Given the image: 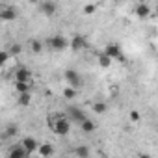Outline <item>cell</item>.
I'll return each instance as SVG.
<instances>
[{"label": "cell", "instance_id": "cell-22", "mask_svg": "<svg viewBox=\"0 0 158 158\" xmlns=\"http://www.w3.org/2000/svg\"><path fill=\"white\" fill-rule=\"evenodd\" d=\"M21 50H23V45L21 43H13L11 48H10V54L11 56H17V54H21Z\"/></svg>", "mask_w": 158, "mask_h": 158}, {"label": "cell", "instance_id": "cell-2", "mask_svg": "<svg viewBox=\"0 0 158 158\" xmlns=\"http://www.w3.org/2000/svg\"><path fill=\"white\" fill-rule=\"evenodd\" d=\"M47 47H50L52 50H65L67 47H71V41H67V37L63 35H54L47 39Z\"/></svg>", "mask_w": 158, "mask_h": 158}, {"label": "cell", "instance_id": "cell-18", "mask_svg": "<svg viewBox=\"0 0 158 158\" xmlns=\"http://www.w3.org/2000/svg\"><path fill=\"white\" fill-rule=\"evenodd\" d=\"M30 102H32V93H24V95H19V101H17V104H19V106L26 108V106H30Z\"/></svg>", "mask_w": 158, "mask_h": 158}, {"label": "cell", "instance_id": "cell-20", "mask_svg": "<svg viewBox=\"0 0 158 158\" xmlns=\"http://www.w3.org/2000/svg\"><path fill=\"white\" fill-rule=\"evenodd\" d=\"M99 65H101L102 69H108V67L112 65V58H108V56H106V54L102 52V54L99 56Z\"/></svg>", "mask_w": 158, "mask_h": 158}, {"label": "cell", "instance_id": "cell-23", "mask_svg": "<svg viewBox=\"0 0 158 158\" xmlns=\"http://www.w3.org/2000/svg\"><path fill=\"white\" fill-rule=\"evenodd\" d=\"M19 132V128H17V125H10L8 128H6V132H4V136L8 138V136H15Z\"/></svg>", "mask_w": 158, "mask_h": 158}, {"label": "cell", "instance_id": "cell-14", "mask_svg": "<svg viewBox=\"0 0 158 158\" xmlns=\"http://www.w3.org/2000/svg\"><path fill=\"white\" fill-rule=\"evenodd\" d=\"M13 88H15V91H17L19 95H24V93H30L32 84H26V82H15Z\"/></svg>", "mask_w": 158, "mask_h": 158}, {"label": "cell", "instance_id": "cell-5", "mask_svg": "<svg viewBox=\"0 0 158 158\" xmlns=\"http://www.w3.org/2000/svg\"><path fill=\"white\" fill-rule=\"evenodd\" d=\"M67 119H71V121H74V123H78V125H82L88 117H86V114H84L82 110H78V108H74V106H69V108H67Z\"/></svg>", "mask_w": 158, "mask_h": 158}, {"label": "cell", "instance_id": "cell-1", "mask_svg": "<svg viewBox=\"0 0 158 158\" xmlns=\"http://www.w3.org/2000/svg\"><path fill=\"white\" fill-rule=\"evenodd\" d=\"M50 127H52V130H54L56 134H60V136H67V134L71 132V123H69L67 115H60V114L50 115Z\"/></svg>", "mask_w": 158, "mask_h": 158}, {"label": "cell", "instance_id": "cell-28", "mask_svg": "<svg viewBox=\"0 0 158 158\" xmlns=\"http://www.w3.org/2000/svg\"><path fill=\"white\" fill-rule=\"evenodd\" d=\"M28 158H34V156H28ZM37 158H39V156H37Z\"/></svg>", "mask_w": 158, "mask_h": 158}, {"label": "cell", "instance_id": "cell-26", "mask_svg": "<svg viewBox=\"0 0 158 158\" xmlns=\"http://www.w3.org/2000/svg\"><path fill=\"white\" fill-rule=\"evenodd\" d=\"M95 6L93 4H88V6H84V13H88V15H91V13H95Z\"/></svg>", "mask_w": 158, "mask_h": 158}, {"label": "cell", "instance_id": "cell-17", "mask_svg": "<svg viewBox=\"0 0 158 158\" xmlns=\"http://www.w3.org/2000/svg\"><path fill=\"white\" fill-rule=\"evenodd\" d=\"M76 95H78V89H74V88H71V86H67V88L63 89V99H65V101H74Z\"/></svg>", "mask_w": 158, "mask_h": 158}, {"label": "cell", "instance_id": "cell-9", "mask_svg": "<svg viewBox=\"0 0 158 158\" xmlns=\"http://www.w3.org/2000/svg\"><path fill=\"white\" fill-rule=\"evenodd\" d=\"M0 19H2V21H15L17 19V10L10 8V6L0 8Z\"/></svg>", "mask_w": 158, "mask_h": 158}, {"label": "cell", "instance_id": "cell-6", "mask_svg": "<svg viewBox=\"0 0 158 158\" xmlns=\"http://www.w3.org/2000/svg\"><path fill=\"white\" fill-rule=\"evenodd\" d=\"M21 145H23V149L28 152V154H34V152H37L39 151V143H37V139L35 138H23V141H21Z\"/></svg>", "mask_w": 158, "mask_h": 158}, {"label": "cell", "instance_id": "cell-13", "mask_svg": "<svg viewBox=\"0 0 158 158\" xmlns=\"http://www.w3.org/2000/svg\"><path fill=\"white\" fill-rule=\"evenodd\" d=\"M86 47V39L82 37V35H74L73 39H71V48L74 50V52H78V50H82Z\"/></svg>", "mask_w": 158, "mask_h": 158}, {"label": "cell", "instance_id": "cell-11", "mask_svg": "<svg viewBox=\"0 0 158 158\" xmlns=\"http://www.w3.org/2000/svg\"><path fill=\"white\" fill-rule=\"evenodd\" d=\"M39 8H41V13L47 15V17H52V15H56V11H58V6H56L54 2H43Z\"/></svg>", "mask_w": 158, "mask_h": 158}, {"label": "cell", "instance_id": "cell-4", "mask_svg": "<svg viewBox=\"0 0 158 158\" xmlns=\"http://www.w3.org/2000/svg\"><path fill=\"white\" fill-rule=\"evenodd\" d=\"M65 80H67L69 86L74 88V89H78V88L82 86V78H80V74H78L74 69H67V71H65Z\"/></svg>", "mask_w": 158, "mask_h": 158}, {"label": "cell", "instance_id": "cell-19", "mask_svg": "<svg viewBox=\"0 0 158 158\" xmlns=\"http://www.w3.org/2000/svg\"><path fill=\"white\" fill-rule=\"evenodd\" d=\"M91 108H93V112H95V114H99V115H101V114H104V112L108 110V106H106L104 102H101V101L93 102V104H91Z\"/></svg>", "mask_w": 158, "mask_h": 158}, {"label": "cell", "instance_id": "cell-24", "mask_svg": "<svg viewBox=\"0 0 158 158\" xmlns=\"http://www.w3.org/2000/svg\"><path fill=\"white\" fill-rule=\"evenodd\" d=\"M128 119H130L132 123H138V121L141 119V115H139V112H138V110H132V112L128 114Z\"/></svg>", "mask_w": 158, "mask_h": 158}, {"label": "cell", "instance_id": "cell-27", "mask_svg": "<svg viewBox=\"0 0 158 158\" xmlns=\"http://www.w3.org/2000/svg\"><path fill=\"white\" fill-rule=\"evenodd\" d=\"M138 158H152V156H151V154H139Z\"/></svg>", "mask_w": 158, "mask_h": 158}, {"label": "cell", "instance_id": "cell-12", "mask_svg": "<svg viewBox=\"0 0 158 158\" xmlns=\"http://www.w3.org/2000/svg\"><path fill=\"white\" fill-rule=\"evenodd\" d=\"M37 154H39V158H50V156L54 154V147H52L50 143H41Z\"/></svg>", "mask_w": 158, "mask_h": 158}, {"label": "cell", "instance_id": "cell-10", "mask_svg": "<svg viewBox=\"0 0 158 158\" xmlns=\"http://www.w3.org/2000/svg\"><path fill=\"white\" fill-rule=\"evenodd\" d=\"M30 154L23 149V145L19 143V145H13L11 149H10V152H8V158H28Z\"/></svg>", "mask_w": 158, "mask_h": 158}, {"label": "cell", "instance_id": "cell-3", "mask_svg": "<svg viewBox=\"0 0 158 158\" xmlns=\"http://www.w3.org/2000/svg\"><path fill=\"white\" fill-rule=\"evenodd\" d=\"M13 76H15V82H26V84H32V71L26 69V67H17L13 71Z\"/></svg>", "mask_w": 158, "mask_h": 158}, {"label": "cell", "instance_id": "cell-21", "mask_svg": "<svg viewBox=\"0 0 158 158\" xmlns=\"http://www.w3.org/2000/svg\"><path fill=\"white\" fill-rule=\"evenodd\" d=\"M80 128H82L86 134H89V132H93V130H95V123H93L91 119H86V121L80 125Z\"/></svg>", "mask_w": 158, "mask_h": 158}, {"label": "cell", "instance_id": "cell-8", "mask_svg": "<svg viewBox=\"0 0 158 158\" xmlns=\"http://www.w3.org/2000/svg\"><path fill=\"white\" fill-rule=\"evenodd\" d=\"M104 54H106L108 58H112V60H119V58L123 56L121 47H119L117 43H108V45L104 47Z\"/></svg>", "mask_w": 158, "mask_h": 158}, {"label": "cell", "instance_id": "cell-25", "mask_svg": "<svg viewBox=\"0 0 158 158\" xmlns=\"http://www.w3.org/2000/svg\"><path fill=\"white\" fill-rule=\"evenodd\" d=\"M10 56H11V54H10V50H2V52H0V63L4 65V63L10 60Z\"/></svg>", "mask_w": 158, "mask_h": 158}, {"label": "cell", "instance_id": "cell-15", "mask_svg": "<svg viewBox=\"0 0 158 158\" xmlns=\"http://www.w3.org/2000/svg\"><path fill=\"white\" fill-rule=\"evenodd\" d=\"M74 154H76L78 158H89V147H88V145H78V147L74 149Z\"/></svg>", "mask_w": 158, "mask_h": 158}, {"label": "cell", "instance_id": "cell-16", "mask_svg": "<svg viewBox=\"0 0 158 158\" xmlns=\"http://www.w3.org/2000/svg\"><path fill=\"white\" fill-rule=\"evenodd\" d=\"M28 45H30V50H32L34 54H39V52L43 50V45H45V43H43V41H39V39H30V43H28Z\"/></svg>", "mask_w": 158, "mask_h": 158}, {"label": "cell", "instance_id": "cell-7", "mask_svg": "<svg viewBox=\"0 0 158 158\" xmlns=\"http://www.w3.org/2000/svg\"><path fill=\"white\" fill-rule=\"evenodd\" d=\"M134 15H136V17H139V19L152 17L151 6H149V4H145V2H139V4H136V8H134Z\"/></svg>", "mask_w": 158, "mask_h": 158}]
</instances>
